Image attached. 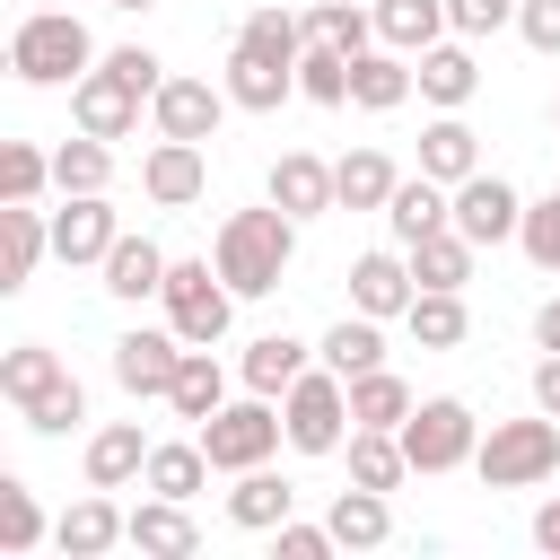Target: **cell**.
<instances>
[{"mask_svg": "<svg viewBox=\"0 0 560 560\" xmlns=\"http://www.w3.org/2000/svg\"><path fill=\"white\" fill-rule=\"evenodd\" d=\"M210 262H219V280H228L236 298H271V289L289 280V262H298V219L262 192L254 210H228V219H219Z\"/></svg>", "mask_w": 560, "mask_h": 560, "instance_id": "cell-1", "label": "cell"}, {"mask_svg": "<svg viewBox=\"0 0 560 560\" xmlns=\"http://www.w3.org/2000/svg\"><path fill=\"white\" fill-rule=\"evenodd\" d=\"M105 52H96V35H88V18H70V9H26L18 26H9V70L26 79V88H70V79H88Z\"/></svg>", "mask_w": 560, "mask_h": 560, "instance_id": "cell-2", "label": "cell"}, {"mask_svg": "<svg viewBox=\"0 0 560 560\" xmlns=\"http://www.w3.org/2000/svg\"><path fill=\"white\" fill-rule=\"evenodd\" d=\"M158 306H166V324H175L192 350H219L245 298L219 280V262H210V254H175V262H166V289H158Z\"/></svg>", "mask_w": 560, "mask_h": 560, "instance_id": "cell-3", "label": "cell"}, {"mask_svg": "<svg viewBox=\"0 0 560 560\" xmlns=\"http://www.w3.org/2000/svg\"><path fill=\"white\" fill-rule=\"evenodd\" d=\"M472 472L490 490H542L560 472V420L534 411V420H490L481 446H472Z\"/></svg>", "mask_w": 560, "mask_h": 560, "instance_id": "cell-4", "label": "cell"}, {"mask_svg": "<svg viewBox=\"0 0 560 560\" xmlns=\"http://www.w3.org/2000/svg\"><path fill=\"white\" fill-rule=\"evenodd\" d=\"M192 438H201V446H210V464L236 481V472H254V464H271V455L289 446V420H280V402H271V394H236V402H219Z\"/></svg>", "mask_w": 560, "mask_h": 560, "instance_id": "cell-5", "label": "cell"}, {"mask_svg": "<svg viewBox=\"0 0 560 560\" xmlns=\"http://www.w3.org/2000/svg\"><path fill=\"white\" fill-rule=\"evenodd\" d=\"M280 420H289V446H298V455H341L350 429H359V420H350V376L315 359V368L280 394Z\"/></svg>", "mask_w": 560, "mask_h": 560, "instance_id": "cell-6", "label": "cell"}, {"mask_svg": "<svg viewBox=\"0 0 560 560\" xmlns=\"http://www.w3.org/2000/svg\"><path fill=\"white\" fill-rule=\"evenodd\" d=\"M472 446H481V420H472L464 394H429V402H411V420H402V455H411V472H464Z\"/></svg>", "mask_w": 560, "mask_h": 560, "instance_id": "cell-7", "label": "cell"}, {"mask_svg": "<svg viewBox=\"0 0 560 560\" xmlns=\"http://www.w3.org/2000/svg\"><path fill=\"white\" fill-rule=\"evenodd\" d=\"M184 332L175 324H131L122 341H114V385L131 394V402H166V385H175V368H184Z\"/></svg>", "mask_w": 560, "mask_h": 560, "instance_id": "cell-8", "label": "cell"}, {"mask_svg": "<svg viewBox=\"0 0 560 560\" xmlns=\"http://www.w3.org/2000/svg\"><path fill=\"white\" fill-rule=\"evenodd\" d=\"M140 105H149V88L122 79L114 61H96L88 79H70V122L96 131V140H131V131H140Z\"/></svg>", "mask_w": 560, "mask_h": 560, "instance_id": "cell-9", "label": "cell"}, {"mask_svg": "<svg viewBox=\"0 0 560 560\" xmlns=\"http://www.w3.org/2000/svg\"><path fill=\"white\" fill-rule=\"evenodd\" d=\"M228 88H210V79H192V70H166V88L149 96V122H158V140H219V122H228Z\"/></svg>", "mask_w": 560, "mask_h": 560, "instance_id": "cell-10", "label": "cell"}, {"mask_svg": "<svg viewBox=\"0 0 560 560\" xmlns=\"http://www.w3.org/2000/svg\"><path fill=\"white\" fill-rule=\"evenodd\" d=\"M455 228L472 236V245H516V228H525V192L508 184V175H464L455 184Z\"/></svg>", "mask_w": 560, "mask_h": 560, "instance_id": "cell-11", "label": "cell"}, {"mask_svg": "<svg viewBox=\"0 0 560 560\" xmlns=\"http://www.w3.org/2000/svg\"><path fill=\"white\" fill-rule=\"evenodd\" d=\"M411 88H420V105L464 114V105L481 96V61H472V44H464V35H438L429 52H411Z\"/></svg>", "mask_w": 560, "mask_h": 560, "instance_id": "cell-12", "label": "cell"}, {"mask_svg": "<svg viewBox=\"0 0 560 560\" xmlns=\"http://www.w3.org/2000/svg\"><path fill=\"white\" fill-rule=\"evenodd\" d=\"M114 236H122V219H114V201H105V192H61V210H52V254H61L70 271L105 262V254H114Z\"/></svg>", "mask_w": 560, "mask_h": 560, "instance_id": "cell-13", "label": "cell"}, {"mask_svg": "<svg viewBox=\"0 0 560 560\" xmlns=\"http://www.w3.org/2000/svg\"><path fill=\"white\" fill-rule=\"evenodd\" d=\"M411 298H420V280H411V254H402V245H376V254H359V262H350V306H359V315L402 324V315H411Z\"/></svg>", "mask_w": 560, "mask_h": 560, "instance_id": "cell-14", "label": "cell"}, {"mask_svg": "<svg viewBox=\"0 0 560 560\" xmlns=\"http://www.w3.org/2000/svg\"><path fill=\"white\" fill-rule=\"evenodd\" d=\"M114 542H131V508H114V490H88L52 516V551L61 560H105Z\"/></svg>", "mask_w": 560, "mask_h": 560, "instance_id": "cell-15", "label": "cell"}, {"mask_svg": "<svg viewBox=\"0 0 560 560\" xmlns=\"http://www.w3.org/2000/svg\"><path fill=\"white\" fill-rule=\"evenodd\" d=\"M140 192H149L158 210H192V201L210 192V158H201V140H158V149L140 158Z\"/></svg>", "mask_w": 560, "mask_h": 560, "instance_id": "cell-16", "label": "cell"}, {"mask_svg": "<svg viewBox=\"0 0 560 560\" xmlns=\"http://www.w3.org/2000/svg\"><path fill=\"white\" fill-rule=\"evenodd\" d=\"M262 192H271V201H280L298 228H306V219H324V210H341V192H332V166H324L315 149H280Z\"/></svg>", "mask_w": 560, "mask_h": 560, "instance_id": "cell-17", "label": "cell"}, {"mask_svg": "<svg viewBox=\"0 0 560 560\" xmlns=\"http://www.w3.org/2000/svg\"><path fill=\"white\" fill-rule=\"evenodd\" d=\"M166 262H175V254H166L158 236H131V228H122V236H114V254L96 262V271H105L96 289H105V298H122V306H140V298H158V289H166Z\"/></svg>", "mask_w": 560, "mask_h": 560, "instance_id": "cell-18", "label": "cell"}, {"mask_svg": "<svg viewBox=\"0 0 560 560\" xmlns=\"http://www.w3.org/2000/svg\"><path fill=\"white\" fill-rule=\"evenodd\" d=\"M306 368H315V350H306L298 332H254V341L236 350V385H245V394H271V402H280Z\"/></svg>", "mask_w": 560, "mask_h": 560, "instance_id": "cell-19", "label": "cell"}, {"mask_svg": "<svg viewBox=\"0 0 560 560\" xmlns=\"http://www.w3.org/2000/svg\"><path fill=\"white\" fill-rule=\"evenodd\" d=\"M149 446H158V438H140V420H105V429L88 438V455H79L88 490H131V481L149 472Z\"/></svg>", "mask_w": 560, "mask_h": 560, "instance_id": "cell-20", "label": "cell"}, {"mask_svg": "<svg viewBox=\"0 0 560 560\" xmlns=\"http://www.w3.org/2000/svg\"><path fill=\"white\" fill-rule=\"evenodd\" d=\"M131 551L140 560H192L201 551V525H192V499H140L131 508Z\"/></svg>", "mask_w": 560, "mask_h": 560, "instance_id": "cell-21", "label": "cell"}, {"mask_svg": "<svg viewBox=\"0 0 560 560\" xmlns=\"http://www.w3.org/2000/svg\"><path fill=\"white\" fill-rule=\"evenodd\" d=\"M420 88H411V52H394V44H368L359 61H350V105L359 114H394V105H411Z\"/></svg>", "mask_w": 560, "mask_h": 560, "instance_id": "cell-22", "label": "cell"}, {"mask_svg": "<svg viewBox=\"0 0 560 560\" xmlns=\"http://www.w3.org/2000/svg\"><path fill=\"white\" fill-rule=\"evenodd\" d=\"M385 228H394V245H420L429 228H455V184H438V175H402L394 201H385Z\"/></svg>", "mask_w": 560, "mask_h": 560, "instance_id": "cell-23", "label": "cell"}, {"mask_svg": "<svg viewBox=\"0 0 560 560\" xmlns=\"http://www.w3.org/2000/svg\"><path fill=\"white\" fill-rule=\"evenodd\" d=\"M324 525H332V542L341 551H376V542H394V490H332V508H324Z\"/></svg>", "mask_w": 560, "mask_h": 560, "instance_id": "cell-24", "label": "cell"}, {"mask_svg": "<svg viewBox=\"0 0 560 560\" xmlns=\"http://www.w3.org/2000/svg\"><path fill=\"white\" fill-rule=\"evenodd\" d=\"M289 516H298V481H280L271 464L236 472V490H228V525H245V534H271V525H289Z\"/></svg>", "mask_w": 560, "mask_h": 560, "instance_id": "cell-25", "label": "cell"}, {"mask_svg": "<svg viewBox=\"0 0 560 560\" xmlns=\"http://www.w3.org/2000/svg\"><path fill=\"white\" fill-rule=\"evenodd\" d=\"M0 245H9L0 289H26V280H35V262L52 254V219H44L35 201H0Z\"/></svg>", "mask_w": 560, "mask_h": 560, "instance_id": "cell-26", "label": "cell"}, {"mask_svg": "<svg viewBox=\"0 0 560 560\" xmlns=\"http://www.w3.org/2000/svg\"><path fill=\"white\" fill-rule=\"evenodd\" d=\"M219 464H210V446L201 438H158L149 446V472H140V490H158V499H201V481H210Z\"/></svg>", "mask_w": 560, "mask_h": 560, "instance_id": "cell-27", "label": "cell"}, {"mask_svg": "<svg viewBox=\"0 0 560 560\" xmlns=\"http://www.w3.org/2000/svg\"><path fill=\"white\" fill-rule=\"evenodd\" d=\"M219 88L236 96V114H280V105L298 96V70L254 61V52H236V44H228V79H219Z\"/></svg>", "mask_w": 560, "mask_h": 560, "instance_id": "cell-28", "label": "cell"}, {"mask_svg": "<svg viewBox=\"0 0 560 560\" xmlns=\"http://www.w3.org/2000/svg\"><path fill=\"white\" fill-rule=\"evenodd\" d=\"M420 175H438V184L481 175V131H472L464 114H438V122L420 131Z\"/></svg>", "mask_w": 560, "mask_h": 560, "instance_id": "cell-29", "label": "cell"}, {"mask_svg": "<svg viewBox=\"0 0 560 560\" xmlns=\"http://www.w3.org/2000/svg\"><path fill=\"white\" fill-rule=\"evenodd\" d=\"M402 254H411V280H420V289H464L481 245H472L464 228H429V236H420V245H402Z\"/></svg>", "mask_w": 560, "mask_h": 560, "instance_id": "cell-30", "label": "cell"}, {"mask_svg": "<svg viewBox=\"0 0 560 560\" xmlns=\"http://www.w3.org/2000/svg\"><path fill=\"white\" fill-rule=\"evenodd\" d=\"M219 402H228V368H219V350H184V368H175V385H166V411L201 429Z\"/></svg>", "mask_w": 560, "mask_h": 560, "instance_id": "cell-31", "label": "cell"}, {"mask_svg": "<svg viewBox=\"0 0 560 560\" xmlns=\"http://www.w3.org/2000/svg\"><path fill=\"white\" fill-rule=\"evenodd\" d=\"M368 9H376V44H394V52H429L438 35H455L446 0H368Z\"/></svg>", "mask_w": 560, "mask_h": 560, "instance_id": "cell-32", "label": "cell"}, {"mask_svg": "<svg viewBox=\"0 0 560 560\" xmlns=\"http://www.w3.org/2000/svg\"><path fill=\"white\" fill-rule=\"evenodd\" d=\"M236 52L298 70V52H306V18H289V9H245V18H236Z\"/></svg>", "mask_w": 560, "mask_h": 560, "instance_id": "cell-33", "label": "cell"}, {"mask_svg": "<svg viewBox=\"0 0 560 560\" xmlns=\"http://www.w3.org/2000/svg\"><path fill=\"white\" fill-rule=\"evenodd\" d=\"M394 158L385 149H350V158H332V192H341V210H385L394 201Z\"/></svg>", "mask_w": 560, "mask_h": 560, "instance_id": "cell-34", "label": "cell"}, {"mask_svg": "<svg viewBox=\"0 0 560 560\" xmlns=\"http://www.w3.org/2000/svg\"><path fill=\"white\" fill-rule=\"evenodd\" d=\"M402 332H411L420 350H464V332H472L464 289H420V298H411V315H402Z\"/></svg>", "mask_w": 560, "mask_h": 560, "instance_id": "cell-35", "label": "cell"}, {"mask_svg": "<svg viewBox=\"0 0 560 560\" xmlns=\"http://www.w3.org/2000/svg\"><path fill=\"white\" fill-rule=\"evenodd\" d=\"M315 359H324V368H341V376H368V368H385V324L350 306V315L315 341Z\"/></svg>", "mask_w": 560, "mask_h": 560, "instance_id": "cell-36", "label": "cell"}, {"mask_svg": "<svg viewBox=\"0 0 560 560\" xmlns=\"http://www.w3.org/2000/svg\"><path fill=\"white\" fill-rule=\"evenodd\" d=\"M61 376H70V368H61V350H52V341H18V350L0 359V402H9V411H26V402H35V394H52Z\"/></svg>", "mask_w": 560, "mask_h": 560, "instance_id": "cell-37", "label": "cell"}, {"mask_svg": "<svg viewBox=\"0 0 560 560\" xmlns=\"http://www.w3.org/2000/svg\"><path fill=\"white\" fill-rule=\"evenodd\" d=\"M350 481L359 490H402V472H411V455H402V429H350Z\"/></svg>", "mask_w": 560, "mask_h": 560, "instance_id": "cell-38", "label": "cell"}, {"mask_svg": "<svg viewBox=\"0 0 560 560\" xmlns=\"http://www.w3.org/2000/svg\"><path fill=\"white\" fill-rule=\"evenodd\" d=\"M105 184H114V140L70 131V140L52 149V192H105Z\"/></svg>", "mask_w": 560, "mask_h": 560, "instance_id": "cell-39", "label": "cell"}, {"mask_svg": "<svg viewBox=\"0 0 560 560\" xmlns=\"http://www.w3.org/2000/svg\"><path fill=\"white\" fill-rule=\"evenodd\" d=\"M411 402H420V394H411L394 368L350 376V420H359V429H402V420H411Z\"/></svg>", "mask_w": 560, "mask_h": 560, "instance_id": "cell-40", "label": "cell"}, {"mask_svg": "<svg viewBox=\"0 0 560 560\" xmlns=\"http://www.w3.org/2000/svg\"><path fill=\"white\" fill-rule=\"evenodd\" d=\"M350 61L359 52H341V44H306L298 52V96L306 105H350Z\"/></svg>", "mask_w": 560, "mask_h": 560, "instance_id": "cell-41", "label": "cell"}, {"mask_svg": "<svg viewBox=\"0 0 560 560\" xmlns=\"http://www.w3.org/2000/svg\"><path fill=\"white\" fill-rule=\"evenodd\" d=\"M44 534H52V525H44L35 490H26L18 472H0V551H9V560H26V551H35Z\"/></svg>", "mask_w": 560, "mask_h": 560, "instance_id": "cell-42", "label": "cell"}, {"mask_svg": "<svg viewBox=\"0 0 560 560\" xmlns=\"http://www.w3.org/2000/svg\"><path fill=\"white\" fill-rule=\"evenodd\" d=\"M44 184H52V149L0 140V201H44Z\"/></svg>", "mask_w": 560, "mask_h": 560, "instance_id": "cell-43", "label": "cell"}, {"mask_svg": "<svg viewBox=\"0 0 560 560\" xmlns=\"http://www.w3.org/2000/svg\"><path fill=\"white\" fill-rule=\"evenodd\" d=\"M18 420H26L35 438H70V429L88 420V385H79V376H61V385H52V394H35Z\"/></svg>", "mask_w": 560, "mask_h": 560, "instance_id": "cell-44", "label": "cell"}, {"mask_svg": "<svg viewBox=\"0 0 560 560\" xmlns=\"http://www.w3.org/2000/svg\"><path fill=\"white\" fill-rule=\"evenodd\" d=\"M516 245H525V262H534V271H560V184H551L542 201H525Z\"/></svg>", "mask_w": 560, "mask_h": 560, "instance_id": "cell-45", "label": "cell"}, {"mask_svg": "<svg viewBox=\"0 0 560 560\" xmlns=\"http://www.w3.org/2000/svg\"><path fill=\"white\" fill-rule=\"evenodd\" d=\"M446 26L464 44H490L499 26H516V0H446Z\"/></svg>", "mask_w": 560, "mask_h": 560, "instance_id": "cell-46", "label": "cell"}, {"mask_svg": "<svg viewBox=\"0 0 560 560\" xmlns=\"http://www.w3.org/2000/svg\"><path fill=\"white\" fill-rule=\"evenodd\" d=\"M341 542H332V525H306V516H289V525H271V560H332Z\"/></svg>", "mask_w": 560, "mask_h": 560, "instance_id": "cell-47", "label": "cell"}, {"mask_svg": "<svg viewBox=\"0 0 560 560\" xmlns=\"http://www.w3.org/2000/svg\"><path fill=\"white\" fill-rule=\"evenodd\" d=\"M516 35H525L542 61H560V0H516Z\"/></svg>", "mask_w": 560, "mask_h": 560, "instance_id": "cell-48", "label": "cell"}, {"mask_svg": "<svg viewBox=\"0 0 560 560\" xmlns=\"http://www.w3.org/2000/svg\"><path fill=\"white\" fill-rule=\"evenodd\" d=\"M105 61H114V70H122V79H140V88H149V96H158V88H166V61H158V52H149V44H114V52H105Z\"/></svg>", "mask_w": 560, "mask_h": 560, "instance_id": "cell-49", "label": "cell"}, {"mask_svg": "<svg viewBox=\"0 0 560 560\" xmlns=\"http://www.w3.org/2000/svg\"><path fill=\"white\" fill-rule=\"evenodd\" d=\"M534 411H551V420H560V350H542V359H534Z\"/></svg>", "mask_w": 560, "mask_h": 560, "instance_id": "cell-50", "label": "cell"}, {"mask_svg": "<svg viewBox=\"0 0 560 560\" xmlns=\"http://www.w3.org/2000/svg\"><path fill=\"white\" fill-rule=\"evenodd\" d=\"M534 551H551V560H560V490L534 508Z\"/></svg>", "mask_w": 560, "mask_h": 560, "instance_id": "cell-51", "label": "cell"}, {"mask_svg": "<svg viewBox=\"0 0 560 560\" xmlns=\"http://www.w3.org/2000/svg\"><path fill=\"white\" fill-rule=\"evenodd\" d=\"M534 350H560V298L534 306Z\"/></svg>", "mask_w": 560, "mask_h": 560, "instance_id": "cell-52", "label": "cell"}, {"mask_svg": "<svg viewBox=\"0 0 560 560\" xmlns=\"http://www.w3.org/2000/svg\"><path fill=\"white\" fill-rule=\"evenodd\" d=\"M105 9H158V0H105Z\"/></svg>", "mask_w": 560, "mask_h": 560, "instance_id": "cell-53", "label": "cell"}, {"mask_svg": "<svg viewBox=\"0 0 560 560\" xmlns=\"http://www.w3.org/2000/svg\"><path fill=\"white\" fill-rule=\"evenodd\" d=\"M551 131H560V105H551Z\"/></svg>", "mask_w": 560, "mask_h": 560, "instance_id": "cell-54", "label": "cell"}]
</instances>
